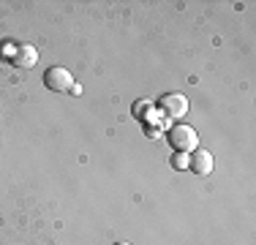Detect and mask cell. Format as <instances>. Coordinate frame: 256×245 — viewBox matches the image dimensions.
<instances>
[{
  "mask_svg": "<svg viewBox=\"0 0 256 245\" xmlns=\"http://www.w3.org/2000/svg\"><path fill=\"white\" fill-rule=\"evenodd\" d=\"M216 161H212V152L204 147H196L194 152H188V169L196 172V174H210Z\"/></svg>",
  "mask_w": 256,
  "mask_h": 245,
  "instance_id": "obj_4",
  "label": "cell"
},
{
  "mask_svg": "<svg viewBox=\"0 0 256 245\" xmlns=\"http://www.w3.org/2000/svg\"><path fill=\"white\" fill-rule=\"evenodd\" d=\"M153 106H156L153 101H148V98H142V101H136V104H134L131 114H134V118H136V120H142L144 114H148V109H153Z\"/></svg>",
  "mask_w": 256,
  "mask_h": 245,
  "instance_id": "obj_6",
  "label": "cell"
},
{
  "mask_svg": "<svg viewBox=\"0 0 256 245\" xmlns=\"http://www.w3.org/2000/svg\"><path fill=\"white\" fill-rule=\"evenodd\" d=\"M11 63L16 66V68H33L36 63H38V49H36L33 44H20L14 52V58H11Z\"/></svg>",
  "mask_w": 256,
  "mask_h": 245,
  "instance_id": "obj_5",
  "label": "cell"
},
{
  "mask_svg": "<svg viewBox=\"0 0 256 245\" xmlns=\"http://www.w3.org/2000/svg\"><path fill=\"white\" fill-rule=\"evenodd\" d=\"M114 245H131V242H114Z\"/></svg>",
  "mask_w": 256,
  "mask_h": 245,
  "instance_id": "obj_8",
  "label": "cell"
},
{
  "mask_svg": "<svg viewBox=\"0 0 256 245\" xmlns=\"http://www.w3.org/2000/svg\"><path fill=\"white\" fill-rule=\"evenodd\" d=\"M158 112L164 118H172V120H180L188 114V98L182 93H166L158 101Z\"/></svg>",
  "mask_w": 256,
  "mask_h": 245,
  "instance_id": "obj_3",
  "label": "cell"
},
{
  "mask_svg": "<svg viewBox=\"0 0 256 245\" xmlns=\"http://www.w3.org/2000/svg\"><path fill=\"white\" fill-rule=\"evenodd\" d=\"M44 84L52 90V93H71V88H74V76H71L68 68H63V66H52V68H46L44 74Z\"/></svg>",
  "mask_w": 256,
  "mask_h": 245,
  "instance_id": "obj_2",
  "label": "cell"
},
{
  "mask_svg": "<svg viewBox=\"0 0 256 245\" xmlns=\"http://www.w3.org/2000/svg\"><path fill=\"white\" fill-rule=\"evenodd\" d=\"M172 166L174 169H188V152H174V156H172Z\"/></svg>",
  "mask_w": 256,
  "mask_h": 245,
  "instance_id": "obj_7",
  "label": "cell"
},
{
  "mask_svg": "<svg viewBox=\"0 0 256 245\" xmlns=\"http://www.w3.org/2000/svg\"><path fill=\"white\" fill-rule=\"evenodd\" d=\"M166 136H169V144H172L174 152H194V150L199 147V134H196V128L186 126V122L172 126Z\"/></svg>",
  "mask_w": 256,
  "mask_h": 245,
  "instance_id": "obj_1",
  "label": "cell"
}]
</instances>
